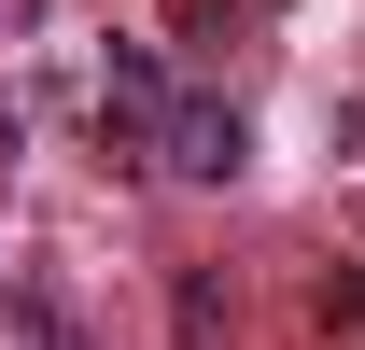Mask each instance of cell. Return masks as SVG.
I'll return each mask as SVG.
<instances>
[{
    "label": "cell",
    "mask_w": 365,
    "mask_h": 350,
    "mask_svg": "<svg viewBox=\"0 0 365 350\" xmlns=\"http://www.w3.org/2000/svg\"><path fill=\"white\" fill-rule=\"evenodd\" d=\"M239 154H253V127H239V112H211V98H169L155 169H182V182H239Z\"/></svg>",
    "instance_id": "7a4b0ae2"
},
{
    "label": "cell",
    "mask_w": 365,
    "mask_h": 350,
    "mask_svg": "<svg viewBox=\"0 0 365 350\" xmlns=\"http://www.w3.org/2000/svg\"><path fill=\"white\" fill-rule=\"evenodd\" d=\"M169 70H155V56L140 43H113V70H98V140H113V154H155V140H169Z\"/></svg>",
    "instance_id": "6da1fadb"
}]
</instances>
